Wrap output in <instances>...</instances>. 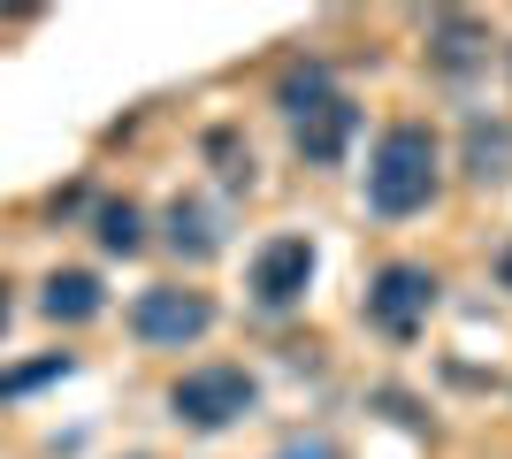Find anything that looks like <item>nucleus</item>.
I'll list each match as a JSON object with an SVG mask.
<instances>
[{"mask_svg":"<svg viewBox=\"0 0 512 459\" xmlns=\"http://www.w3.org/2000/svg\"><path fill=\"white\" fill-rule=\"evenodd\" d=\"M253 398L260 383L245 368H230V360H214V368H192V375H176V391H169V414L184 421V429H199V437H214V429H230V421L253 414Z\"/></svg>","mask_w":512,"mask_h":459,"instance_id":"obj_2","label":"nucleus"},{"mask_svg":"<svg viewBox=\"0 0 512 459\" xmlns=\"http://www.w3.org/2000/svg\"><path fill=\"white\" fill-rule=\"evenodd\" d=\"M306 284H314V245L306 238H268L253 253V306L283 314V306H299Z\"/></svg>","mask_w":512,"mask_h":459,"instance_id":"obj_5","label":"nucleus"},{"mask_svg":"<svg viewBox=\"0 0 512 459\" xmlns=\"http://www.w3.org/2000/svg\"><path fill=\"white\" fill-rule=\"evenodd\" d=\"M0 329H8V276H0Z\"/></svg>","mask_w":512,"mask_h":459,"instance_id":"obj_16","label":"nucleus"},{"mask_svg":"<svg viewBox=\"0 0 512 459\" xmlns=\"http://www.w3.org/2000/svg\"><path fill=\"white\" fill-rule=\"evenodd\" d=\"M329 62H299V69H283V85H276V108L291 115V123H299L306 108H321V100H329Z\"/></svg>","mask_w":512,"mask_h":459,"instance_id":"obj_11","label":"nucleus"},{"mask_svg":"<svg viewBox=\"0 0 512 459\" xmlns=\"http://www.w3.org/2000/svg\"><path fill=\"white\" fill-rule=\"evenodd\" d=\"M69 368H77L69 352H39V360H23V368H8V375H0V406H8V398H23V391H39V383H62Z\"/></svg>","mask_w":512,"mask_h":459,"instance_id":"obj_12","label":"nucleus"},{"mask_svg":"<svg viewBox=\"0 0 512 459\" xmlns=\"http://www.w3.org/2000/svg\"><path fill=\"white\" fill-rule=\"evenodd\" d=\"M436 176H444V146L428 123H390L375 138V161H367V207L383 222H406L436 199Z\"/></svg>","mask_w":512,"mask_h":459,"instance_id":"obj_1","label":"nucleus"},{"mask_svg":"<svg viewBox=\"0 0 512 459\" xmlns=\"http://www.w3.org/2000/svg\"><path fill=\"white\" fill-rule=\"evenodd\" d=\"M100 245L107 253H138V245H146V215H138L130 199H107L100 207Z\"/></svg>","mask_w":512,"mask_h":459,"instance_id":"obj_13","label":"nucleus"},{"mask_svg":"<svg viewBox=\"0 0 512 459\" xmlns=\"http://www.w3.org/2000/svg\"><path fill=\"white\" fill-rule=\"evenodd\" d=\"M352 131H360V108H352L344 92H329L321 108H306L299 123H291V138H299V153L314 161V169H337L344 146H352Z\"/></svg>","mask_w":512,"mask_h":459,"instance_id":"obj_6","label":"nucleus"},{"mask_svg":"<svg viewBox=\"0 0 512 459\" xmlns=\"http://www.w3.org/2000/svg\"><path fill=\"white\" fill-rule=\"evenodd\" d=\"M505 169H512V123H482V115H474L467 123V176L497 184Z\"/></svg>","mask_w":512,"mask_h":459,"instance_id":"obj_10","label":"nucleus"},{"mask_svg":"<svg viewBox=\"0 0 512 459\" xmlns=\"http://www.w3.org/2000/svg\"><path fill=\"white\" fill-rule=\"evenodd\" d=\"M436 268H421V261H390V268H375V284H367V322L383 329V337H413V329L436 314Z\"/></svg>","mask_w":512,"mask_h":459,"instance_id":"obj_4","label":"nucleus"},{"mask_svg":"<svg viewBox=\"0 0 512 459\" xmlns=\"http://www.w3.org/2000/svg\"><path fill=\"white\" fill-rule=\"evenodd\" d=\"M39 306L54 314V322H92L107 306V291H100V276L92 268H54L46 276V291H39Z\"/></svg>","mask_w":512,"mask_h":459,"instance_id":"obj_9","label":"nucleus"},{"mask_svg":"<svg viewBox=\"0 0 512 459\" xmlns=\"http://www.w3.org/2000/svg\"><path fill=\"white\" fill-rule=\"evenodd\" d=\"M169 245H176V261H214V253H222V207L176 199L169 207Z\"/></svg>","mask_w":512,"mask_h":459,"instance_id":"obj_7","label":"nucleus"},{"mask_svg":"<svg viewBox=\"0 0 512 459\" xmlns=\"http://www.w3.org/2000/svg\"><path fill=\"white\" fill-rule=\"evenodd\" d=\"M276 459H337V452H329V444L314 437V444H291V452H276Z\"/></svg>","mask_w":512,"mask_h":459,"instance_id":"obj_14","label":"nucleus"},{"mask_svg":"<svg viewBox=\"0 0 512 459\" xmlns=\"http://www.w3.org/2000/svg\"><path fill=\"white\" fill-rule=\"evenodd\" d=\"M428 54H436V69L459 77V69H474L482 54H490V31H482L474 16H428Z\"/></svg>","mask_w":512,"mask_h":459,"instance_id":"obj_8","label":"nucleus"},{"mask_svg":"<svg viewBox=\"0 0 512 459\" xmlns=\"http://www.w3.org/2000/svg\"><path fill=\"white\" fill-rule=\"evenodd\" d=\"M497 284L512 291V245H505V253H497Z\"/></svg>","mask_w":512,"mask_h":459,"instance_id":"obj_15","label":"nucleus"},{"mask_svg":"<svg viewBox=\"0 0 512 459\" xmlns=\"http://www.w3.org/2000/svg\"><path fill=\"white\" fill-rule=\"evenodd\" d=\"M207 329H214V299L192 291V284H153V291L130 299V337L153 345V352H184V345H199Z\"/></svg>","mask_w":512,"mask_h":459,"instance_id":"obj_3","label":"nucleus"}]
</instances>
